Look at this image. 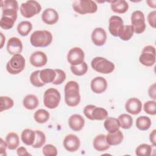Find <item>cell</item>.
<instances>
[{"instance_id":"1","label":"cell","mask_w":156,"mask_h":156,"mask_svg":"<svg viewBox=\"0 0 156 156\" xmlns=\"http://www.w3.org/2000/svg\"><path fill=\"white\" fill-rule=\"evenodd\" d=\"M65 101L69 107H76L80 101L79 83L74 80L67 82L64 88Z\"/></svg>"},{"instance_id":"2","label":"cell","mask_w":156,"mask_h":156,"mask_svg":"<svg viewBox=\"0 0 156 156\" xmlns=\"http://www.w3.org/2000/svg\"><path fill=\"white\" fill-rule=\"evenodd\" d=\"M52 41V35L46 30L34 31L30 37V44L34 47L44 48L49 46Z\"/></svg>"},{"instance_id":"3","label":"cell","mask_w":156,"mask_h":156,"mask_svg":"<svg viewBox=\"0 0 156 156\" xmlns=\"http://www.w3.org/2000/svg\"><path fill=\"white\" fill-rule=\"evenodd\" d=\"M92 68L96 72L102 74H110L115 68L114 63L102 57H96L91 62Z\"/></svg>"},{"instance_id":"4","label":"cell","mask_w":156,"mask_h":156,"mask_svg":"<svg viewBox=\"0 0 156 156\" xmlns=\"http://www.w3.org/2000/svg\"><path fill=\"white\" fill-rule=\"evenodd\" d=\"M73 10L80 15L94 13L98 10V5L94 1L91 0H76L72 4Z\"/></svg>"},{"instance_id":"5","label":"cell","mask_w":156,"mask_h":156,"mask_svg":"<svg viewBox=\"0 0 156 156\" xmlns=\"http://www.w3.org/2000/svg\"><path fill=\"white\" fill-rule=\"evenodd\" d=\"M25 58L20 54L13 55L6 64V69L10 74H18L25 68Z\"/></svg>"},{"instance_id":"6","label":"cell","mask_w":156,"mask_h":156,"mask_svg":"<svg viewBox=\"0 0 156 156\" xmlns=\"http://www.w3.org/2000/svg\"><path fill=\"white\" fill-rule=\"evenodd\" d=\"M61 100V94L58 90L54 88L47 89L43 95L44 105L49 108L54 109L57 107Z\"/></svg>"},{"instance_id":"7","label":"cell","mask_w":156,"mask_h":156,"mask_svg":"<svg viewBox=\"0 0 156 156\" xmlns=\"http://www.w3.org/2000/svg\"><path fill=\"white\" fill-rule=\"evenodd\" d=\"M84 115L90 120H104L108 117V112L102 107H98L94 105H87L83 108Z\"/></svg>"},{"instance_id":"8","label":"cell","mask_w":156,"mask_h":156,"mask_svg":"<svg viewBox=\"0 0 156 156\" xmlns=\"http://www.w3.org/2000/svg\"><path fill=\"white\" fill-rule=\"evenodd\" d=\"M20 10L23 17L30 18L41 12V7L37 1L29 0L22 3L20 5Z\"/></svg>"},{"instance_id":"9","label":"cell","mask_w":156,"mask_h":156,"mask_svg":"<svg viewBox=\"0 0 156 156\" xmlns=\"http://www.w3.org/2000/svg\"><path fill=\"white\" fill-rule=\"evenodd\" d=\"M139 62L145 66H152L155 63V49L153 46L147 45L143 48L139 57Z\"/></svg>"},{"instance_id":"10","label":"cell","mask_w":156,"mask_h":156,"mask_svg":"<svg viewBox=\"0 0 156 156\" xmlns=\"http://www.w3.org/2000/svg\"><path fill=\"white\" fill-rule=\"evenodd\" d=\"M131 23L135 33L140 34L145 30L146 27L145 16L141 11L135 10L132 13Z\"/></svg>"},{"instance_id":"11","label":"cell","mask_w":156,"mask_h":156,"mask_svg":"<svg viewBox=\"0 0 156 156\" xmlns=\"http://www.w3.org/2000/svg\"><path fill=\"white\" fill-rule=\"evenodd\" d=\"M84 51L79 47H74L69 49L67 54V61L72 66H76L84 62Z\"/></svg>"},{"instance_id":"12","label":"cell","mask_w":156,"mask_h":156,"mask_svg":"<svg viewBox=\"0 0 156 156\" xmlns=\"http://www.w3.org/2000/svg\"><path fill=\"white\" fill-rule=\"evenodd\" d=\"M2 15L17 16L18 4L15 0H5L1 1Z\"/></svg>"},{"instance_id":"13","label":"cell","mask_w":156,"mask_h":156,"mask_svg":"<svg viewBox=\"0 0 156 156\" xmlns=\"http://www.w3.org/2000/svg\"><path fill=\"white\" fill-rule=\"evenodd\" d=\"M65 149L70 152L77 151L80 146V141L79 138L74 134H69L66 135L63 142Z\"/></svg>"},{"instance_id":"14","label":"cell","mask_w":156,"mask_h":156,"mask_svg":"<svg viewBox=\"0 0 156 156\" xmlns=\"http://www.w3.org/2000/svg\"><path fill=\"white\" fill-rule=\"evenodd\" d=\"M108 30L110 33L114 37H118L119 34L124 26L122 19L118 16H112L109 19Z\"/></svg>"},{"instance_id":"15","label":"cell","mask_w":156,"mask_h":156,"mask_svg":"<svg viewBox=\"0 0 156 156\" xmlns=\"http://www.w3.org/2000/svg\"><path fill=\"white\" fill-rule=\"evenodd\" d=\"M107 82L106 79L101 76L93 78L90 83L91 91L96 94H101L105 92L107 88Z\"/></svg>"},{"instance_id":"16","label":"cell","mask_w":156,"mask_h":156,"mask_svg":"<svg viewBox=\"0 0 156 156\" xmlns=\"http://www.w3.org/2000/svg\"><path fill=\"white\" fill-rule=\"evenodd\" d=\"M125 109L127 112L133 115L139 114L142 110V103L141 101L136 98H131L129 99L125 104Z\"/></svg>"},{"instance_id":"17","label":"cell","mask_w":156,"mask_h":156,"mask_svg":"<svg viewBox=\"0 0 156 156\" xmlns=\"http://www.w3.org/2000/svg\"><path fill=\"white\" fill-rule=\"evenodd\" d=\"M30 64L35 67H42L46 65L48 62V57L46 54L41 51L33 52L29 58Z\"/></svg>"},{"instance_id":"18","label":"cell","mask_w":156,"mask_h":156,"mask_svg":"<svg viewBox=\"0 0 156 156\" xmlns=\"http://www.w3.org/2000/svg\"><path fill=\"white\" fill-rule=\"evenodd\" d=\"M7 50L10 55L20 54L23 51L22 41L18 37H10L7 41Z\"/></svg>"},{"instance_id":"19","label":"cell","mask_w":156,"mask_h":156,"mask_svg":"<svg viewBox=\"0 0 156 156\" xmlns=\"http://www.w3.org/2000/svg\"><path fill=\"white\" fill-rule=\"evenodd\" d=\"M91 38L94 45L98 46H102L107 40L106 32L102 27H96L92 32Z\"/></svg>"},{"instance_id":"20","label":"cell","mask_w":156,"mask_h":156,"mask_svg":"<svg viewBox=\"0 0 156 156\" xmlns=\"http://www.w3.org/2000/svg\"><path fill=\"white\" fill-rule=\"evenodd\" d=\"M59 15L57 12L52 8L46 9L41 14V20L46 24L53 25L57 23Z\"/></svg>"},{"instance_id":"21","label":"cell","mask_w":156,"mask_h":156,"mask_svg":"<svg viewBox=\"0 0 156 156\" xmlns=\"http://www.w3.org/2000/svg\"><path fill=\"white\" fill-rule=\"evenodd\" d=\"M68 124L71 130L78 132L81 130L84 127L85 119L80 115L74 114L69 118Z\"/></svg>"},{"instance_id":"22","label":"cell","mask_w":156,"mask_h":156,"mask_svg":"<svg viewBox=\"0 0 156 156\" xmlns=\"http://www.w3.org/2000/svg\"><path fill=\"white\" fill-rule=\"evenodd\" d=\"M93 146L95 150L102 152L110 148V145L106 140V135L104 134H99L97 135L93 140Z\"/></svg>"},{"instance_id":"23","label":"cell","mask_w":156,"mask_h":156,"mask_svg":"<svg viewBox=\"0 0 156 156\" xmlns=\"http://www.w3.org/2000/svg\"><path fill=\"white\" fill-rule=\"evenodd\" d=\"M110 7L116 13H124L129 9V4L125 0H116L110 2Z\"/></svg>"},{"instance_id":"24","label":"cell","mask_w":156,"mask_h":156,"mask_svg":"<svg viewBox=\"0 0 156 156\" xmlns=\"http://www.w3.org/2000/svg\"><path fill=\"white\" fill-rule=\"evenodd\" d=\"M123 139V133L119 130L113 133H108L106 135V140L110 146L118 145L122 143Z\"/></svg>"},{"instance_id":"25","label":"cell","mask_w":156,"mask_h":156,"mask_svg":"<svg viewBox=\"0 0 156 156\" xmlns=\"http://www.w3.org/2000/svg\"><path fill=\"white\" fill-rule=\"evenodd\" d=\"M23 104V106L27 110H34L38 106V99L34 94H27L24 98Z\"/></svg>"},{"instance_id":"26","label":"cell","mask_w":156,"mask_h":156,"mask_svg":"<svg viewBox=\"0 0 156 156\" xmlns=\"http://www.w3.org/2000/svg\"><path fill=\"white\" fill-rule=\"evenodd\" d=\"M105 119V120L104 122V126L105 130L108 133H113L119 130L120 125L119 121L117 118L113 117H107Z\"/></svg>"},{"instance_id":"27","label":"cell","mask_w":156,"mask_h":156,"mask_svg":"<svg viewBox=\"0 0 156 156\" xmlns=\"http://www.w3.org/2000/svg\"><path fill=\"white\" fill-rule=\"evenodd\" d=\"M5 142L7 148L10 150L16 149L20 144V138L18 135L15 132L9 133L5 137Z\"/></svg>"},{"instance_id":"28","label":"cell","mask_w":156,"mask_h":156,"mask_svg":"<svg viewBox=\"0 0 156 156\" xmlns=\"http://www.w3.org/2000/svg\"><path fill=\"white\" fill-rule=\"evenodd\" d=\"M56 76V72L55 69H44L40 71V77L41 81L46 83H52Z\"/></svg>"},{"instance_id":"29","label":"cell","mask_w":156,"mask_h":156,"mask_svg":"<svg viewBox=\"0 0 156 156\" xmlns=\"http://www.w3.org/2000/svg\"><path fill=\"white\" fill-rule=\"evenodd\" d=\"M35 131L30 129L23 130L21 135V139L23 143L27 146H32L35 141Z\"/></svg>"},{"instance_id":"30","label":"cell","mask_w":156,"mask_h":156,"mask_svg":"<svg viewBox=\"0 0 156 156\" xmlns=\"http://www.w3.org/2000/svg\"><path fill=\"white\" fill-rule=\"evenodd\" d=\"M151 119L146 116H141L136 119V127L138 129L144 131L148 130L151 126Z\"/></svg>"},{"instance_id":"31","label":"cell","mask_w":156,"mask_h":156,"mask_svg":"<svg viewBox=\"0 0 156 156\" xmlns=\"http://www.w3.org/2000/svg\"><path fill=\"white\" fill-rule=\"evenodd\" d=\"M16 19L17 16L2 15L0 21V26L2 29L5 30L10 29L13 27Z\"/></svg>"},{"instance_id":"32","label":"cell","mask_w":156,"mask_h":156,"mask_svg":"<svg viewBox=\"0 0 156 156\" xmlns=\"http://www.w3.org/2000/svg\"><path fill=\"white\" fill-rule=\"evenodd\" d=\"M32 29V24L29 21H23L20 23L17 26V32L18 33L23 36L26 37L28 35Z\"/></svg>"},{"instance_id":"33","label":"cell","mask_w":156,"mask_h":156,"mask_svg":"<svg viewBox=\"0 0 156 156\" xmlns=\"http://www.w3.org/2000/svg\"><path fill=\"white\" fill-rule=\"evenodd\" d=\"M134 31L132 25H124L122 27L118 37L123 41H128L133 37Z\"/></svg>"},{"instance_id":"34","label":"cell","mask_w":156,"mask_h":156,"mask_svg":"<svg viewBox=\"0 0 156 156\" xmlns=\"http://www.w3.org/2000/svg\"><path fill=\"white\" fill-rule=\"evenodd\" d=\"M120 127L124 129H130L133 124V119L132 116L126 113L120 115L118 118Z\"/></svg>"},{"instance_id":"35","label":"cell","mask_w":156,"mask_h":156,"mask_svg":"<svg viewBox=\"0 0 156 156\" xmlns=\"http://www.w3.org/2000/svg\"><path fill=\"white\" fill-rule=\"evenodd\" d=\"M34 118L37 122L43 124L46 122L49 119V113L44 109H39L35 112Z\"/></svg>"},{"instance_id":"36","label":"cell","mask_w":156,"mask_h":156,"mask_svg":"<svg viewBox=\"0 0 156 156\" xmlns=\"http://www.w3.org/2000/svg\"><path fill=\"white\" fill-rule=\"evenodd\" d=\"M152 151V146L148 144H140L135 150V154L138 156H150Z\"/></svg>"},{"instance_id":"37","label":"cell","mask_w":156,"mask_h":156,"mask_svg":"<svg viewBox=\"0 0 156 156\" xmlns=\"http://www.w3.org/2000/svg\"><path fill=\"white\" fill-rule=\"evenodd\" d=\"M35 131V138L34 144L32 146L34 148H40L46 142L45 134L41 130H36Z\"/></svg>"},{"instance_id":"38","label":"cell","mask_w":156,"mask_h":156,"mask_svg":"<svg viewBox=\"0 0 156 156\" xmlns=\"http://www.w3.org/2000/svg\"><path fill=\"white\" fill-rule=\"evenodd\" d=\"M70 69L73 74L77 76H81L84 75L87 72L88 66L86 62H83L82 63L79 65H76V66L71 65Z\"/></svg>"},{"instance_id":"39","label":"cell","mask_w":156,"mask_h":156,"mask_svg":"<svg viewBox=\"0 0 156 156\" xmlns=\"http://www.w3.org/2000/svg\"><path fill=\"white\" fill-rule=\"evenodd\" d=\"M0 112H2L4 110L12 108L14 105V102L13 100L10 97L2 96L0 97Z\"/></svg>"},{"instance_id":"40","label":"cell","mask_w":156,"mask_h":156,"mask_svg":"<svg viewBox=\"0 0 156 156\" xmlns=\"http://www.w3.org/2000/svg\"><path fill=\"white\" fill-rule=\"evenodd\" d=\"M40 70H37L32 72L30 76L29 79L31 84L36 87H41L45 85L40 77Z\"/></svg>"},{"instance_id":"41","label":"cell","mask_w":156,"mask_h":156,"mask_svg":"<svg viewBox=\"0 0 156 156\" xmlns=\"http://www.w3.org/2000/svg\"><path fill=\"white\" fill-rule=\"evenodd\" d=\"M143 109L145 113L151 115H155L156 114V102L155 101H148L144 104Z\"/></svg>"},{"instance_id":"42","label":"cell","mask_w":156,"mask_h":156,"mask_svg":"<svg viewBox=\"0 0 156 156\" xmlns=\"http://www.w3.org/2000/svg\"><path fill=\"white\" fill-rule=\"evenodd\" d=\"M43 154L45 156H56L57 155V149L52 144H46L42 149Z\"/></svg>"},{"instance_id":"43","label":"cell","mask_w":156,"mask_h":156,"mask_svg":"<svg viewBox=\"0 0 156 156\" xmlns=\"http://www.w3.org/2000/svg\"><path fill=\"white\" fill-rule=\"evenodd\" d=\"M55 71L56 72V76L52 83L54 85H60L66 79V73L60 69H55Z\"/></svg>"},{"instance_id":"44","label":"cell","mask_w":156,"mask_h":156,"mask_svg":"<svg viewBox=\"0 0 156 156\" xmlns=\"http://www.w3.org/2000/svg\"><path fill=\"white\" fill-rule=\"evenodd\" d=\"M155 16H156V11L154 10L151 12L147 15V21L152 28H155Z\"/></svg>"},{"instance_id":"45","label":"cell","mask_w":156,"mask_h":156,"mask_svg":"<svg viewBox=\"0 0 156 156\" xmlns=\"http://www.w3.org/2000/svg\"><path fill=\"white\" fill-rule=\"evenodd\" d=\"M148 94L151 98L155 101L156 99V85L154 83L151 85L148 89Z\"/></svg>"},{"instance_id":"46","label":"cell","mask_w":156,"mask_h":156,"mask_svg":"<svg viewBox=\"0 0 156 156\" xmlns=\"http://www.w3.org/2000/svg\"><path fill=\"white\" fill-rule=\"evenodd\" d=\"M6 148H7V145L5 141L3 140L2 138L0 139V155H6Z\"/></svg>"},{"instance_id":"47","label":"cell","mask_w":156,"mask_h":156,"mask_svg":"<svg viewBox=\"0 0 156 156\" xmlns=\"http://www.w3.org/2000/svg\"><path fill=\"white\" fill-rule=\"evenodd\" d=\"M17 155L19 156H29L30 154L27 152V149L24 147H20L16 150Z\"/></svg>"},{"instance_id":"48","label":"cell","mask_w":156,"mask_h":156,"mask_svg":"<svg viewBox=\"0 0 156 156\" xmlns=\"http://www.w3.org/2000/svg\"><path fill=\"white\" fill-rule=\"evenodd\" d=\"M149 140L153 146H156V130L154 129L149 134Z\"/></svg>"},{"instance_id":"49","label":"cell","mask_w":156,"mask_h":156,"mask_svg":"<svg viewBox=\"0 0 156 156\" xmlns=\"http://www.w3.org/2000/svg\"><path fill=\"white\" fill-rule=\"evenodd\" d=\"M146 2H147V4H148V5L150 7H151V8H153V9H155V7H156V5H155V4H156V1H155V0H154V1H146Z\"/></svg>"},{"instance_id":"50","label":"cell","mask_w":156,"mask_h":156,"mask_svg":"<svg viewBox=\"0 0 156 156\" xmlns=\"http://www.w3.org/2000/svg\"><path fill=\"white\" fill-rule=\"evenodd\" d=\"M0 34H1V47H0V48L2 49L3 46H4V41L5 40V37L3 35V34L2 32H1Z\"/></svg>"}]
</instances>
